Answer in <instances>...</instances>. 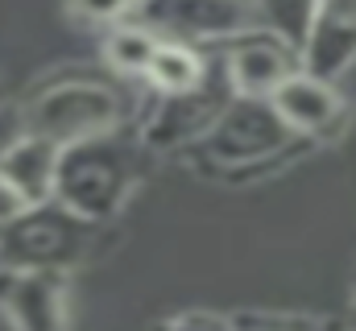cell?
<instances>
[{
	"mask_svg": "<svg viewBox=\"0 0 356 331\" xmlns=\"http://www.w3.org/2000/svg\"><path fill=\"white\" fill-rule=\"evenodd\" d=\"M137 178H141V150L133 137H124V129L88 137L58 150L54 203H63L67 211L91 224H104L129 203Z\"/></svg>",
	"mask_w": 356,
	"mask_h": 331,
	"instance_id": "1",
	"label": "cell"
},
{
	"mask_svg": "<svg viewBox=\"0 0 356 331\" xmlns=\"http://www.w3.org/2000/svg\"><path fill=\"white\" fill-rule=\"evenodd\" d=\"M133 116V99L112 79H58L38 91L21 108V124L29 137H42L50 145H75L88 137L120 133Z\"/></svg>",
	"mask_w": 356,
	"mask_h": 331,
	"instance_id": "2",
	"label": "cell"
},
{
	"mask_svg": "<svg viewBox=\"0 0 356 331\" xmlns=\"http://www.w3.org/2000/svg\"><path fill=\"white\" fill-rule=\"evenodd\" d=\"M99 224L67 211L63 203H29L0 224V269L13 273H67L95 248Z\"/></svg>",
	"mask_w": 356,
	"mask_h": 331,
	"instance_id": "3",
	"label": "cell"
},
{
	"mask_svg": "<svg viewBox=\"0 0 356 331\" xmlns=\"http://www.w3.org/2000/svg\"><path fill=\"white\" fill-rule=\"evenodd\" d=\"M294 145V133L277 120L269 99L232 95L228 108L216 116V124L195 141L199 158H211L216 166H257Z\"/></svg>",
	"mask_w": 356,
	"mask_h": 331,
	"instance_id": "4",
	"label": "cell"
},
{
	"mask_svg": "<svg viewBox=\"0 0 356 331\" xmlns=\"http://www.w3.org/2000/svg\"><path fill=\"white\" fill-rule=\"evenodd\" d=\"M129 17L158 42H178V46L228 42L236 33L257 29L249 0H137Z\"/></svg>",
	"mask_w": 356,
	"mask_h": 331,
	"instance_id": "5",
	"label": "cell"
},
{
	"mask_svg": "<svg viewBox=\"0 0 356 331\" xmlns=\"http://www.w3.org/2000/svg\"><path fill=\"white\" fill-rule=\"evenodd\" d=\"M232 95L236 91H232V79L224 71V58L220 63H207L203 79L195 83L191 91L158 95V108L149 112L141 141L149 150H182V145H195L216 124V116L228 108Z\"/></svg>",
	"mask_w": 356,
	"mask_h": 331,
	"instance_id": "6",
	"label": "cell"
},
{
	"mask_svg": "<svg viewBox=\"0 0 356 331\" xmlns=\"http://www.w3.org/2000/svg\"><path fill=\"white\" fill-rule=\"evenodd\" d=\"M224 71H228L236 95L269 99L277 83H286L294 71H302V63H298V50L290 42L273 38L266 29H249V33L228 38Z\"/></svg>",
	"mask_w": 356,
	"mask_h": 331,
	"instance_id": "7",
	"label": "cell"
},
{
	"mask_svg": "<svg viewBox=\"0 0 356 331\" xmlns=\"http://www.w3.org/2000/svg\"><path fill=\"white\" fill-rule=\"evenodd\" d=\"M307 75L336 83L356 63V0H319L298 46Z\"/></svg>",
	"mask_w": 356,
	"mask_h": 331,
	"instance_id": "8",
	"label": "cell"
},
{
	"mask_svg": "<svg viewBox=\"0 0 356 331\" xmlns=\"http://www.w3.org/2000/svg\"><path fill=\"white\" fill-rule=\"evenodd\" d=\"M0 307L17 331H71L63 273H13L0 269Z\"/></svg>",
	"mask_w": 356,
	"mask_h": 331,
	"instance_id": "9",
	"label": "cell"
},
{
	"mask_svg": "<svg viewBox=\"0 0 356 331\" xmlns=\"http://www.w3.org/2000/svg\"><path fill=\"white\" fill-rule=\"evenodd\" d=\"M269 108L294 137H332L348 116V104L340 99L336 83H323L307 71H294L286 83H277Z\"/></svg>",
	"mask_w": 356,
	"mask_h": 331,
	"instance_id": "10",
	"label": "cell"
},
{
	"mask_svg": "<svg viewBox=\"0 0 356 331\" xmlns=\"http://www.w3.org/2000/svg\"><path fill=\"white\" fill-rule=\"evenodd\" d=\"M4 182L21 195V203H46L54 199V174H58V145L42 137H17L8 154L0 158Z\"/></svg>",
	"mask_w": 356,
	"mask_h": 331,
	"instance_id": "11",
	"label": "cell"
},
{
	"mask_svg": "<svg viewBox=\"0 0 356 331\" xmlns=\"http://www.w3.org/2000/svg\"><path fill=\"white\" fill-rule=\"evenodd\" d=\"M207 71V58L195 50V46H178V42H158L141 79L149 83L158 95H178V91H191L195 83L203 79Z\"/></svg>",
	"mask_w": 356,
	"mask_h": 331,
	"instance_id": "12",
	"label": "cell"
},
{
	"mask_svg": "<svg viewBox=\"0 0 356 331\" xmlns=\"http://www.w3.org/2000/svg\"><path fill=\"white\" fill-rule=\"evenodd\" d=\"M253 4V17H257V29H266L273 38L290 42L294 50L302 46V33L311 25V13L319 0H249Z\"/></svg>",
	"mask_w": 356,
	"mask_h": 331,
	"instance_id": "13",
	"label": "cell"
},
{
	"mask_svg": "<svg viewBox=\"0 0 356 331\" xmlns=\"http://www.w3.org/2000/svg\"><path fill=\"white\" fill-rule=\"evenodd\" d=\"M154 46H158V38L129 21V25H116V29L108 33L104 54H108V63H112L120 75H141L145 63H149V54H154Z\"/></svg>",
	"mask_w": 356,
	"mask_h": 331,
	"instance_id": "14",
	"label": "cell"
},
{
	"mask_svg": "<svg viewBox=\"0 0 356 331\" xmlns=\"http://www.w3.org/2000/svg\"><path fill=\"white\" fill-rule=\"evenodd\" d=\"M137 0H71V13L91 25H120Z\"/></svg>",
	"mask_w": 356,
	"mask_h": 331,
	"instance_id": "15",
	"label": "cell"
},
{
	"mask_svg": "<svg viewBox=\"0 0 356 331\" xmlns=\"http://www.w3.org/2000/svg\"><path fill=\"white\" fill-rule=\"evenodd\" d=\"M154 331H236V328H232V319L211 315V311H182V315L154 323Z\"/></svg>",
	"mask_w": 356,
	"mask_h": 331,
	"instance_id": "16",
	"label": "cell"
},
{
	"mask_svg": "<svg viewBox=\"0 0 356 331\" xmlns=\"http://www.w3.org/2000/svg\"><path fill=\"white\" fill-rule=\"evenodd\" d=\"M17 137H25V124H21V108H13V104H0V158L8 154V145H13Z\"/></svg>",
	"mask_w": 356,
	"mask_h": 331,
	"instance_id": "17",
	"label": "cell"
},
{
	"mask_svg": "<svg viewBox=\"0 0 356 331\" xmlns=\"http://www.w3.org/2000/svg\"><path fill=\"white\" fill-rule=\"evenodd\" d=\"M21 207H29V203H21V195H17V191L4 182V174H0V224H4V220H13Z\"/></svg>",
	"mask_w": 356,
	"mask_h": 331,
	"instance_id": "18",
	"label": "cell"
},
{
	"mask_svg": "<svg viewBox=\"0 0 356 331\" xmlns=\"http://www.w3.org/2000/svg\"><path fill=\"white\" fill-rule=\"evenodd\" d=\"M290 331H307V328H302V323H298V328H290Z\"/></svg>",
	"mask_w": 356,
	"mask_h": 331,
	"instance_id": "19",
	"label": "cell"
},
{
	"mask_svg": "<svg viewBox=\"0 0 356 331\" xmlns=\"http://www.w3.org/2000/svg\"><path fill=\"white\" fill-rule=\"evenodd\" d=\"M353 315H356V298H353Z\"/></svg>",
	"mask_w": 356,
	"mask_h": 331,
	"instance_id": "20",
	"label": "cell"
}]
</instances>
